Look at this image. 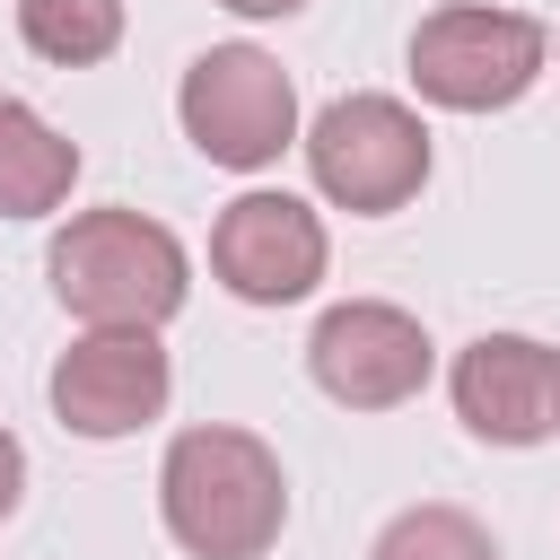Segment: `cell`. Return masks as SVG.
<instances>
[{"mask_svg":"<svg viewBox=\"0 0 560 560\" xmlns=\"http://www.w3.org/2000/svg\"><path fill=\"white\" fill-rule=\"evenodd\" d=\"M368 560H499V542H490L481 516H464L446 499H420V508L385 516V534L368 542Z\"/></svg>","mask_w":560,"mask_h":560,"instance_id":"obj_12","label":"cell"},{"mask_svg":"<svg viewBox=\"0 0 560 560\" xmlns=\"http://www.w3.org/2000/svg\"><path fill=\"white\" fill-rule=\"evenodd\" d=\"M44 271H52V298H61L88 332H158V324H175L184 298H192V254H184V236H175L166 219H149V210H122V201L61 219Z\"/></svg>","mask_w":560,"mask_h":560,"instance_id":"obj_2","label":"cell"},{"mask_svg":"<svg viewBox=\"0 0 560 560\" xmlns=\"http://www.w3.org/2000/svg\"><path fill=\"white\" fill-rule=\"evenodd\" d=\"M18 499H26V446H18L9 420H0V525L18 516Z\"/></svg>","mask_w":560,"mask_h":560,"instance_id":"obj_13","label":"cell"},{"mask_svg":"<svg viewBox=\"0 0 560 560\" xmlns=\"http://www.w3.org/2000/svg\"><path fill=\"white\" fill-rule=\"evenodd\" d=\"M175 122L228 175H262V166H280V149L306 140L298 131V79L262 44H210V52H192L184 88H175Z\"/></svg>","mask_w":560,"mask_h":560,"instance_id":"obj_5","label":"cell"},{"mask_svg":"<svg viewBox=\"0 0 560 560\" xmlns=\"http://www.w3.org/2000/svg\"><path fill=\"white\" fill-rule=\"evenodd\" d=\"M551 70V26L490 0H446L411 26V88L438 114H508Z\"/></svg>","mask_w":560,"mask_h":560,"instance_id":"obj_3","label":"cell"},{"mask_svg":"<svg viewBox=\"0 0 560 560\" xmlns=\"http://www.w3.org/2000/svg\"><path fill=\"white\" fill-rule=\"evenodd\" d=\"M219 9H236V18H298L306 0H219Z\"/></svg>","mask_w":560,"mask_h":560,"instance_id":"obj_14","label":"cell"},{"mask_svg":"<svg viewBox=\"0 0 560 560\" xmlns=\"http://www.w3.org/2000/svg\"><path fill=\"white\" fill-rule=\"evenodd\" d=\"M429 368H438V341L394 298H341L306 332V376L341 411H402L429 385Z\"/></svg>","mask_w":560,"mask_h":560,"instance_id":"obj_6","label":"cell"},{"mask_svg":"<svg viewBox=\"0 0 560 560\" xmlns=\"http://www.w3.org/2000/svg\"><path fill=\"white\" fill-rule=\"evenodd\" d=\"M455 420L481 446H542L560 438V350L534 332H481L446 368Z\"/></svg>","mask_w":560,"mask_h":560,"instance_id":"obj_9","label":"cell"},{"mask_svg":"<svg viewBox=\"0 0 560 560\" xmlns=\"http://www.w3.org/2000/svg\"><path fill=\"white\" fill-rule=\"evenodd\" d=\"M44 394H52V420H61L70 438L114 446V438H131V429H149V420L166 411L175 359H166L158 332H79V341L52 359Z\"/></svg>","mask_w":560,"mask_h":560,"instance_id":"obj_8","label":"cell"},{"mask_svg":"<svg viewBox=\"0 0 560 560\" xmlns=\"http://www.w3.org/2000/svg\"><path fill=\"white\" fill-rule=\"evenodd\" d=\"M79 192V140L52 131L26 96H0V219H52Z\"/></svg>","mask_w":560,"mask_h":560,"instance_id":"obj_10","label":"cell"},{"mask_svg":"<svg viewBox=\"0 0 560 560\" xmlns=\"http://www.w3.org/2000/svg\"><path fill=\"white\" fill-rule=\"evenodd\" d=\"M551 52H560V44H551Z\"/></svg>","mask_w":560,"mask_h":560,"instance_id":"obj_15","label":"cell"},{"mask_svg":"<svg viewBox=\"0 0 560 560\" xmlns=\"http://www.w3.org/2000/svg\"><path fill=\"white\" fill-rule=\"evenodd\" d=\"M122 26H131L122 0H18V35H26V52L52 61V70H96V61H114V52H122Z\"/></svg>","mask_w":560,"mask_h":560,"instance_id":"obj_11","label":"cell"},{"mask_svg":"<svg viewBox=\"0 0 560 560\" xmlns=\"http://www.w3.org/2000/svg\"><path fill=\"white\" fill-rule=\"evenodd\" d=\"M324 271H332V236H324V210L298 192L254 184L210 219V280L236 306H298L315 298Z\"/></svg>","mask_w":560,"mask_h":560,"instance_id":"obj_7","label":"cell"},{"mask_svg":"<svg viewBox=\"0 0 560 560\" xmlns=\"http://www.w3.org/2000/svg\"><path fill=\"white\" fill-rule=\"evenodd\" d=\"M298 149H306L315 192H324L332 210H350V219H394V210H411L420 184H429V122H420L402 96H385V88L332 96V105L306 122Z\"/></svg>","mask_w":560,"mask_h":560,"instance_id":"obj_4","label":"cell"},{"mask_svg":"<svg viewBox=\"0 0 560 560\" xmlns=\"http://www.w3.org/2000/svg\"><path fill=\"white\" fill-rule=\"evenodd\" d=\"M158 516L184 560H262L289 525V472L254 429L201 420L158 455Z\"/></svg>","mask_w":560,"mask_h":560,"instance_id":"obj_1","label":"cell"}]
</instances>
